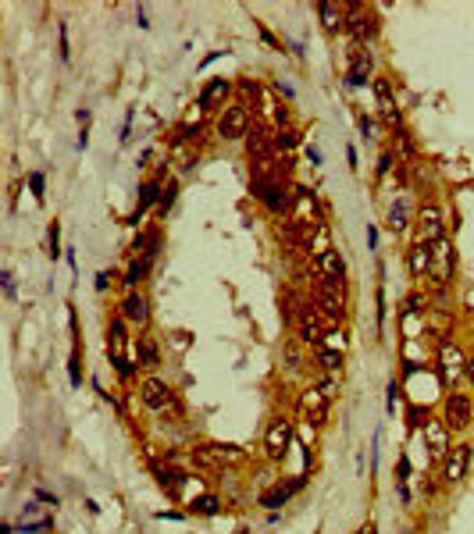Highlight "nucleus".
Here are the masks:
<instances>
[{"instance_id": "obj_40", "label": "nucleus", "mask_w": 474, "mask_h": 534, "mask_svg": "<svg viewBox=\"0 0 474 534\" xmlns=\"http://www.w3.org/2000/svg\"><path fill=\"white\" fill-rule=\"evenodd\" d=\"M335 388H339L335 374H329V378H321V385H317V392H321L324 399H332V395H335Z\"/></svg>"}, {"instance_id": "obj_34", "label": "nucleus", "mask_w": 474, "mask_h": 534, "mask_svg": "<svg viewBox=\"0 0 474 534\" xmlns=\"http://www.w3.org/2000/svg\"><path fill=\"white\" fill-rule=\"evenodd\" d=\"M146 271H150V257H143V260H136V264H132V267L125 271V285H129V289H136V285H139V281L146 278Z\"/></svg>"}, {"instance_id": "obj_29", "label": "nucleus", "mask_w": 474, "mask_h": 534, "mask_svg": "<svg viewBox=\"0 0 474 534\" xmlns=\"http://www.w3.org/2000/svg\"><path fill=\"white\" fill-rule=\"evenodd\" d=\"M157 246H161V232H157V228H146V232H139V235H136V242H132L136 257L143 253V257H150V260H154V253H157Z\"/></svg>"}, {"instance_id": "obj_50", "label": "nucleus", "mask_w": 474, "mask_h": 534, "mask_svg": "<svg viewBox=\"0 0 474 534\" xmlns=\"http://www.w3.org/2000/svg\"><path fill=\"white\" fill-rule=\"evenodd\" d=\"M406 534H413V531H406Z\"/></svg>"}, {"instance_id": "obj_46", "label": "nucleus", "mask_w": 474, "mask_h": 534, "mask_svg": "<svg viewBox=\"0 0 474 534\" xmlns=\"http://www.w3.org/2000/svg\"><path fill=\"white\" fill-rule=\"evenodd\" d=\"M374 242H378V232H374V225H368V246L374 249Z\"/></svg>"}, {"instance_id": "obj_21", "label": "nucleus", "mask_w": 474, "mask_h": 534, "mask_svg": "<svg viewBox=\"0 0 474 534\" xmlns=\"http://www.w3.org/2000/svg\"><path fill=\"white\" fill-rule=\"evenodd\" d=\"M136 363L143 370H157L161 367V345H157L154 335H139V342H136Z\"/></svg>"}, {"instance_id": "obj_41", "label": "nucleus", "mask_w": 474, "mask_h": 534, "mask_svg": "<svg viewBox=\"0 0 474 534\" xmlns=\"http://www.w3.org/2000/svg\"><path fill=\"white\" fill-rule=\"evenodd\" d=\"M257 33H260V40H264V43H268L271 50H282V47H278V40H275V36L268 33V25H264V22H257Z\"/></svg>"}, {"instance_id": "obj_14", "label": "nucleus", "mask_w": 474, "mask_h": 534, "mask_svg": "<svg viewBox=\"0 0 474 534\" xmlns=\"http://www.w3.org/2000/svg\"><path fill=\"white\" fill-rule=\"evenodd\" d=\"M329 402H332V399H324L317 388H307L296 406H300V417H303L307 424H324V421H329Z\"/></svg>"}, {"instance_id": "obj_2", "label": "nucleus", "mask_w": 474, "mask_h": 534, "mask_svg": "<svg viewBox=\"0 0 474 534\" xmlns=\"http://www.w3.org/2000/svg\"><path fill=\"white\" fill-rule=\"evenodd\" d=\"M346 33L361 47H368L378 36V15L368 11L364 4H346Z\"/></svg>"}, {"instance_id": "obj_32", "label": "nucleus", "mask_w": 474, "mask_h": 534, "mask_svg": "<svg viewBox=\"0 0 474 534\" xmlns=\"http://www.w3.org/2000/svg\"><path fill=\"white\" fill-rule=\"evenodd\" d=\"M189 510H193L196 517H218V513H221V502H218V495H196V498L189 502Z\"/></svg>"}, {"instance_id": "obj_17", "label": "nucleus", "mask_w": 474, "mask_h": 534, "mask_svg": "<svg viewBox=\"0 0 474 534\" xmlns=\"http://www.w3.org/2000/svg\"><path fill=\"white\" fill-rule=\"evenodd\" d=\"M161 193H164V185H161L157 178L143 182V185H139V200H136V210L129 214V225H139L143 217H146V210H150L154 203H161Z\"/></svg>"}, {"instance_id": "obj_42", "label": "nucleus", "mask_w": 474, "mask_h": 534, "mask_svg": "<svg viewBox=\"0 0 474 534\" xmlns=\"http://www.w3.org/2000/svg\"><path fill=\"white\" fill-rule=\"evenodd\" d=\"M4 292L15 296V274H11V271H4Z\"/></svg>"}, {"instance_id": "obj_3", "label": "nucleus", "mask_w": 474, "mask_h": 534, "mask_svg": "<svg viewBox=\"0 0 474 534\" xmlns=\"http://www.w3.org/2000/svg\"><path fill=\"white\" fill-rule=\"evenodd\" d=\"M296 335H300V342H314L321 345V338L329 335V321H324V313L314 306V303H300V310H296Z\"/></svg>"}, {"instance_id": "obj_11", "label": "nucleus", "mask_w": 474, "mask_h": 534, "mask_svg": "<svg viewBox=\"0 0 474 534\" xmlns=\"http://www.w3.org/2000/svg\"><path fill=\"white\" fill-rule=\"evenodd\" d=\"M425 442H428V453H432V460H446V453L453 449L446 421H442V417H432V421H425Z\"/></svg>"}, {"instance_id": "obj_1", "label": "nucleus", "mask_w": 474, "mask_h": 534, "mask_svg": "<svg viewBox=\"0 0 474 534\" xmlns=\"http://www.w3.org/2000/svg\"><path fill=\"white\" fill-rule=\"evenodd\" d=\"M253 196L268 207L271 214H289V207H292V193L285 189V182H282V175L278 171H268V168H257V175H253Z\"/></svg>"}, {"instance_id": "obj_27", "label": "nucleus", "mask_w": 474, "mask_h": 534, "mask_svg": "<svg viewBox=\"0 0 474 534\" xmlns=\"http://www.w3.org/2000/svg\"><path fill=\"white\" fill-rule=\"evenodd\" d=\"M125 345H129L125 321H111L107 324V356H125Z\"/></svg>"}, {"instance_id": "obj_47", "label": "nucleus", "mask_w": 474, "mask_h": 534, "mask_svg": "<svg viewBox=\"0 0 474 534\" xmlns=\"http://www.w3.org/2000/svg\"><path fill=\"white\" fill-rule=\"evenodd\" d=\"M361 129H364V136H371V132H374V121H368V118H361Z\"/></svg>"}, {"instance_id": "obj_31", "label": "nucleus", "mask_w": 474, "mask_h": 534, "mask_svg": "<svg viewBox=\"0 0 474 534\" xmlns=\"http://www.w3.org/2000/svg\"><path fill=\"white\" fill-rule=\"evenodd\" d=\"M317 363L324 367V374H342V350H332V345H317Z\"/></svg>"}, {"instance_id": "obj_5", "label": "nucleus", "mask_w": 474, "mask_h": 534, "mask_svg": "<svg viewBox=\"0 0 474 534\" xmlns=\"http://www.w3.org/2000/svg\"><path fill=\"white\" fill-rule=\"evenodd\" d=\"M314 306L324 313V321L329 324H339L346 317V299H342V285H332V281H324V285L314 289Z\"/></svg>"}, {"instance_id": "obj_10", "label": "nucleus", "mask_w": 474, "mask_h": 534, "mask_svg": "<svg viewBox=\"0 0 474 534\" xmlns=\"http://www.w3.org/2000/svg\"><path fill=\"white\" fill-rule=\"evenodd\" d=\"M471 449H474V446L460 442V446H453V449L446 453V460H442V481H446V485H460V481L467 478V466H471Z\"/></svg>"}, {"instance_id": "obj_19", "label": "nucleus", "mask_w": 474, "mask_h": 534, "mask_svg": "<svg viewBox=\"0 0 474 534\" xmlns=\"http://www.w3.org/2000/svg\"><path fill=\"white\" fill-rule=\"evenodd\" d=\"M374 97H378V111L389 125H400V107H396V93L389 79H374Z\"/></svg>"}, {"instance_id": "obj_4", "label": "nucleus", "mask_w": 474, "mask_h": 534, "mask_svg": "<svg viewBox=\"0 0 474 534\" xmlns=\"http://www.w3.org/2000/svg\"><path fill=\"white\" fill-rule=\"evenodd\" d=\"M442 421H446L450 431L471 427V421H474V402L464 392H450L446 399H442Z\"/></svg>"}, {"instance_id": "obj_44", "label": "nucleus", "mask_w": 474, "mask_h": 534, "mask_svg": "<svg viewBox=\"0 0 474 534\" xmlns=\"http://www.w3.org/2000/svg\"><path fill=\"white\" fill-rule=\"evenodd\" d=\"M406 417H410V421H406V424H410V427H421V410H410V414H406Z\"/></svg>"}, {"instance_id": "obj_51", "label": "nucleus", "mask_w": 474, "mask_h": 534, "mask_svg": "<svg viewBox=\"0 0 474 534\" xmlns=\"http://www.w3.org/2000/svg\"><path fill=\"white\" fill-rule=\"evenodd\" d=\"M239 534H243V531H239Z\"/></svg>"}, {"instance_id": "obj_15", "label": "nucleus", "mask_w": 474, "mask_h": 534, "mask_svg": "<svg viewBox=\"0 0 474 534\" xmlns=\"http://www.w3.org/2000/svg\"><path fill=\"white\" fill-rule=\"evenodd\" d=\"M303 485H307V474H296L292 481H278L271 492H264V495H260V506H268V510H282L285 502H289L296 492H300Z\"/></svg>"}, {"instance_id": "obj_38", "label": "nucleus", "mask_w": 474, "mask_h": 534, "mask_svg": "<svg viewBox=\"0 0 474 534\" xmlns=\"http://www.w3.org/2000/svg\"><path fill=\"white\" fill-rule=\"evenodd\" d=\"M50 257L57 260V257H61V225H50Z\"/></svg>"}, {"instance_id": "obj_26", "label": "nucleus", "mask_w": 474, "mask_h": 534, "mask_svg": "<svg viewBox=\"0 0 474 534\" xmlns=\"http://www.w3.org/2000/svg\"><path fill=\"white\" fill-rule=\"evenodd\" d=\"M228 93H232V82H228V79H211V82L203 86V93H200V104H203V107L225 104V100H228Z\"/></svg>"}, {"instance_id": "obj_12", "label": "nucleus", "mask_w": 474, "mask_h": 534, "mask_svg": "<svg viewBox=\"0 0 474 534\" xmlns=\"http://www.w3.org/2000/svg\"><path fill=\"white\" fill-rule=\"evenodd\" d=\"M371 68H374V57H371V50L357 43V47L349 50V72H346V82H349V86H368Z\"/></svg>"}, {"instance_id": "obj_13", "label": "nucleus", "mask_w": 474, "mask_h": 534, "mask_svg": "<svg viewBox=\"0 0 474 534\" xmlns=\"http://www.w3.org/2000/svg\"><path fill=\"white\" fill-rule=\"evenodd\" d=\"M139 399H143V406H150L154 414H161V410H168V406L175 402V395H171V388L161 382V378H146L143 385H139Z\"/></svg>"}, {"instance_id": "obj_45", "label": "nucleus", "mask_w": 474, "mask_h": 534, "mask_svg": "<svg viewBox=\"0 0 474 534\" xmlns=\"http://www.w3.org/2000/svg\"><path fill=\"white\" fill-rule=\"evenodd\" d=\"M107 278H111V274H107V271H100V274H97V289H100V292H104V289H107Z\"/></svg>"}, {"instance_id": "obj_36", "label": "nucleus", "mask_w": 474, "mask_h": 534, "mask_svg": "<svg viewBox=\"0 0 474 534\" xmlns=\"http://www.w3.org/2000/svg\"><path fill=\"white\" fill-rule=\"evenodd\" d=\"M175 193H179V182H168V185H164V193H161V203H157V214H168V210H171Z\"/></svg>"}, {"instance_id": "obj_23", "label": "nucleus", "mask_w": 474, "mask_h": 534, "mask_svg": "<svg viewBox=\"0 0 474 534\" xmlns=\"http://www.w3.org/2000/svg\"><path fill=\"white\" fill-rule=\"evenodd\" d=\"M317 18L324 25V33H339V29H346V8L332 4V0H321L317 4Z\"/></svg>"}, {"instance_id": "obj_16", "label": "nucleus", "mask_w": 474, "mask_h": 534, "mask_svg": "<svg viewBox=\"0 0 474 534\" xmlns=\"http://www.w3.org/2000/svg\"><path fill=\"white\" fill-rule=\"evenodd\" d=\"M439 370H442V378L446 382H457L467 374V356L457 350V345L450 342H442V350H439Z\"/></svg>"}, {"instance_id": "obj_25", "label": "nucleus", "mask_w": 474, "mask_h": 534, "mask_svg": "<svg viewBox=\"0 0 474 534\" xmlns=\"http://www.w3.org/2000/svg\"><path fill=\"white\" fill-rule=\"evenodd\" d=\"M314 193L303 189V185H296L292 189V207H289V217H307V221H314Z\"/></svg>"}, {"instance_id": "obj_6", "label": "nucleus", "mask_w": 474, "mask_h": 534, "mask_svg": "<svg viewBox=\"0 0 474 534\" xmlns=\"http://www.w3.org/2000/svg\"><path fill=\"white\" fill-rule=\"evenodd\" d=\"M218 136L221 139H246L250 136V111L246 104H228L218 118Z\"/></svg>"}, {"instance_id": "obj_48", "label": "nucleus", "mask_w": 474, "mask_h": 534, "mask_svg": "<svg viewBox=\"0 0 474 534\" xmlns=\"http://www.w3.org/2000/svg\"><path fill=\"white\" fill-rule=\"evenodd\" d=\"M467 382L474 385V356H467Z\"/></svg>"}, {"instance_id": "obj_22", "label": "nucleus", "mask_w": 474, "mask_h": 534, "mask_svg": "<svg viewBox=\"0 0 474 534\" xmlns=\"http://www.w3.org/2000/svg\"><path fill=\"white\" fill-rule=\"evenodd\" d=\"M317 271L324 281H332V285H342V278H346V260L339 257V249H329L324 257H317Z\"/></svg>"}, {"instance_id": "obj_33", "label": "nucleus", "mask_w": 474, "mask_h": 534, "mask_svg": "<svg viewBox=\"0 0 474 534\" xmlns=\"http://www.w3.org/2000/svg\"><path fill=\"white\" fill-rule=\"evenodd\" d=\"M157 478H161V488H168L171 495H179L186 485V474H179V470H157Z\"/></svg>"}, {"instance_id": "obj_37", "label": "nucleus", "mask_w": 474, "mask_h": 534, "mask_svg": "<svg viewBox=\"0 0 474 534\" xmlns=\"http://www.w3.org/2000/svg\"><path fill=\"white\" fill-rule=\"evenodd\" d=\"M296 143H300V136H296L292 129H278V132H275V146H278V150H292Z\"/></svg>"}, {"instance_id": "obj_43", "label": "nucleus", "mask_w": 474, "mask_h": 534, "mask_svg": "<svg viewBox=\"0 0 474 534\" xmlns=\"http://www.w3.org/2000/svg\"><path fill=\"white\" fill-rule=\"evenodd\" d=\"M307 161H310V164H321V150H317V146H307Z\"/></svg>"}, {"instance_id": "obj_9", "label": "nucleus", "mask_w": 474, "mask_h": 534, "mask_svg": "<svg viewBox=\"0 0 474 534\" xmlns=\"http://www.w3.org/2000/svg\"><path fill=\"white\" fill-rule=\"evenodd\" d=\"M292 446V424L285 417H275L268 424V431H264V449H268V460H285Z\"/></svg>"}, {"instance_id": "obj_24", "label": "nucleus", "mask_w": 474, "mask_h": 534, "mask_svg": "<svg viewBox=\"0 0 474 534\" xmlns=\"http://www.w3.org/2000/svg\"><path fill=\"white\" fill-rule=\"evenodd\" d=\"M406 264H410V274H413V278L428 274V271H432V246L413 242V246L406 249Z\"/></svg>"}, {"instance_id": "obj_49", "label": "nucleus", "mask_w": 474, "mask_h": 534, "mask_svg": "<svg viewBox=\"0 0 474 534\" xmlns=\"http://www.w3.org/2000/svg\"><path fill=\"white\" fill-rule=\"evenodd\" d=\"M0 534H11V524H4V527H0Z\"/></svg>"}, {"instance_id": "obj_18", "label": "nucleus", "mask_w": 474, "mask_h": 534, "mask_svg": "<svg viewBox=\"0 0 474 534\" xmlns=\"http://www.w3.org/2000/svg\"><path fill=\"white\" fill-rule=\"evenodd\" d=\"M428 274L439 281V285H442V281H446V278L453 274V246H450L446 239L432 246V271H428Z\"/></svg>"}, {"instance_id": "obj_7", "label": "nucleus", "mask_w": 474, "mask_h": 534, "mask_svg": "<svg viewBox=\"0 0 474 534\" xmlns=\"http://www.w3.org/2000/svg\"><path fill=\"white\" fill-rule=\"evenodd\" d=\"M275 132L271 129H264V125H253L250 136H246V157L253 161V168H264V164H271V157H275Z\"/></svg>"}, {"instance_id": "obj_35", "label": "nucleus", "mask_w": 474, "mask_h": 534, "mask_svg": "<svg viewBox=\"0 0 474 534\" xmlns=\"http://www.w3.org/2000/svg\"><path fill=\"white\" fill-rule=\"evenodd\" d=\"M29 189H33L36 203L47 200V178H43V171H29Z\"/></svg>"}, {"instance_id": "obj_39", "label": "nucleus", "mask_w": 474, "mask_h": 534, "mask_svg": "<svg viewBox=\"0 0 474 534\" xmlns=\"http://www.w3.org/2000/svg\"><path fill=\"white\" fill-rule=\"evenodd\" d=\"M68 378H72V385H75V388L82 385V374H79V350H72V360H68Z\"/></svg>"}, {"instance_id": "obj_8", "label": "nucleus", "mask_w": 474, "mask_h": 534, "mask_svg": "<svg viewBox=\"0 0 474 534\" xmlns=\"http://www.w3.org/2000/svg\"><path fill=\"white\" fill-rule=\"evenodd\" d=\"M446 239V221H442V210L435 203H425L418 210V242L425 246H435Z\"/></svg>"}, {"instance_id": "obj_30", "label": "nucleus", "mask_w": 474, "mask_h": 534, "mask_svg": "<svg viewBox=\"0 0 474 534\" xmlns=\"http://www.w3.org/2000/svg\"><path fill=\"white\" fill-rule=\"evenodd\" d=\"M329 249H332V232H329V225H324V221H317V228H314V235H310V242H307V253L324 257Z\"/></svg>"}, {"instance_id": "obj_28", "label": "nucleus", "mask_w": 474, "mask_h": 534, "mask_svg": "<svg viewBox=\"0 0 474 534\" xmlns=\"http://www.w3.org/2000/svg\"><path fill=\"white\" fill-rule=\"evenodd\" d=\"M406 225H410V196L403 193V196L389 207V228H393V232H403Z\"/></svg>"}, {"instance_id": "obj_20", "label": "nucleus", "mask_w": 474, "mask_h": 534, "mask_svg": "<svg viewBox=\"0 0 474 534\" xmlns=\"http://www.w3.org/2000/svg\"><path fill=\"white\" fill-rule=\"evenodd\" d=\"M122 321H129V324H136V328H143L146 321H150V303H146V296L129 292V296L122 299Z\"/></svg>"}]
</instances>
